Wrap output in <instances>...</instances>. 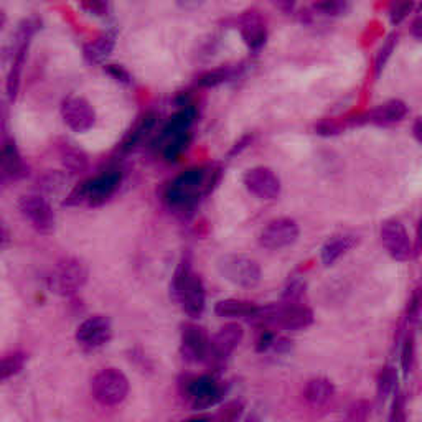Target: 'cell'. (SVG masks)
Masks as SVG:
<instances>
[{
  "label": "cell",
  "instance_id": "cell-9",
  "mask_svg": "<svg viewBox=\"0 0 422 422\" xmlns=\"http://www.w3.org/2000/svg\"><path fill=\"white\" fill-rule=\"evenodd\" d=\"M19 207L20 215L30 223V226L35 229L40 235H52L53 229H55V211H53L52 204L47 198H43L41 195L36 193H28L22 195L19 198Z\"/></svg>",
  "mask_w": 422,
  "mask_h": 422
},
{
  "label": "cell",
  "instance_id": "cell-28",
  "mask_svg": "<svg viewBox=\"0 0 422 422\" xmlns=\"http://www.w3.org/2000/svg\"><path fill=\"white\" fill-rule=\"evenodd\" d=\"M233 76V71L229 66H220V68H213L204 71L196 78V85L200 87H215L220 86L221 83L228 81Z\"/></svg>",
  "mask_w": 422,
  "mask_h": 422
},
{
  "label": "cell",
  "instance_id": "cell-10",
  "mask_svg": "<svg viewBox=\"0 0 422 422\" xmlns=\"http://www.w3.org/2000/svg\"><path fill=\"white\" fill-rule=\"evenodd\" d=\"M180 352L187 361L202 363L210 360L211 337L202 325L187 321L182 325Z\"/></svg>",
  "mask_w": 422,
  "mask_h": 422
},
{
  "label": "cell",
  "instance_id": "cell-3",
  "mask_svg": "<svg viewBox=\"0 0 422 422\" xmlns=\"http://www.w3.org/2000/svg\"><path fill=\"white\" fill-rule=\"evenodd\" d=\"M120 183H123V173L118 169L104 170L93 178L78 183L66 196L65 207H79L86 204L89 208H98L106 204L118 193Z\"/></svg>",
  "mask_w": 422,
  "mask_h": 422
},
{
  "label": "cell",
  "instance_id": "cell-29",
  "mask_svg": "<svg viewBox=\"0 0 422 422\" xmlns=\"http://www.w3.org/2000/svg\"><path fill=\"white\" fill-rule=\"evenodd\" d=\"M396 379H398V374H396V370L392 366L383 368L381 373L378 376V398L379 399H386L388 396L391 394V391L394 390L396 386Z\"/></svg>",
  "mask_w": 422,
  "mask_h": 422
},
{
  "label": "cell",
  "instance_id": "cell-15",
  "mask_svg": "<svg viewBox=\"0 0 422 422\" xmlns=\"http://www.w3.org/2000/svg\"><path fill=\"white\" fill-rule=\"evenodd\" d=\"M246 190L259 200H275L281 195V178L269 167H254L242 175Z\"/></svg>",
  "mask_w": 422,
  "mask_h": 422
},
{
  "label": "cell",
  "instance_id": "cell-2",
  "mask_svg": "<svg viewBox=\"0 0 422 422\" xmlns=\"http://www.w3.org/2000/svg\"><path fill=\"white\" fill-rule=\"evenodd\" d=\"M172 299L180 305V308L191 319H200L207 307V291L204 284L193 271V256L190 251H185L178 261L170 282Z\"/></svg>",
  "mask_w": 422,
  "mask_h": 422
},
{
  "label": "cell",
  "instance_id": "cell-37",
  "mask_svg": "<svg viewBox=\"0 0 422 422\" xmlns=\"http://www.w3.org/2000/svg\"><path fill=\"white\" fill-rule=\"evenodd\" d=\"M370 408L371 404L368 401H357L353 403V406L350 408V417L352 419H365V417L370 414Z\"/></svg>",
  "mask_w": 422,
  "mask_h": 422
},
{
  "label": "cell",
  "instance_id": "cell-39",
  "mask_svg": "<svg viewBox=\"0 0 422 422\" xmlns=\"http://www.w3.org/2000/svg\"><path fill=\"white\" fill-rule=\"evenodd\" d=\"M175 3L183 12H196L203 7L204 0H175Z\"/></svg>",
  "mask_w": 422,
  "mask_h": 422
},
{
  "label": "cell",
  "instance_id": "cell-31",
  "mask_svg": "<svg viewBox=\"0 0 422 422\" xmlns=\"http://www.w3.org/2000/svg\"><path fill=\"white\" fill-rule=\"evenodd\" d=\"M305 295V282L300 279H294L287 284V287L282 292V302L286 304H295L302 302Z\"/></svg>",
  "mask_w": 422,
  "mask_h": 422
},
{
  "label": "cell",
  "instance_id": "cell-38",
  "mask_svg": "<svg viewBox=\"0 0 422 422\" xmlns=\"http://www.w3.org/2000/svg\"><path fill=\"white\" fill-rule=\"evenodd\" d=\"M391 421H404V398H403V394H396L394 403H392Z\"/></svg>",
  "mask_w": 422,
  "mask_h": 422
},
{
  "label": "cell",
  "instance_id": "cell-14",
  "mask_svg": "<svg viewBox=\"0 0 422 422\" xmlns=\"http://www.w3.org/2000/svg\"><path fill=\"white\" fill-rule=\"evenodd\" d=\"M381 242L388 254L396 261H408L414 256V244L409 240L404 224L399 220H386L381 224Z\"/></svg>",
  "mask_w": 422,
  "mask_h": 422
},
{
  "label": "cell",
  "instance_id": "cell-7",
  "mask_svg": "<svg viewBox=\"0 0 422 422\" xmlns=\"http://www.w3.org/2000/svg\"><path fill=\"white\" fill-rule=\"evenodd\" d=\"M129 378L119 368H103L91 379V394L101 406H119L129 396Z\"/></svg>",
  "mask_w": 422,
  "mask_h": 422
},
{
  "label": "cell",
  "instance_id": "cell-16",
  "mask_svg": "<svg viewBox=\"0 0 422 422\" xmlns=\"http://www.w3.org/2000/svg\"><path fill=\"white\" fill-rule=\"evenodd\" d=\"M242 337H244V330L240 324L235 321L224 324L215 335H211V352L208 361H211L213 365H221L226 361L242 341Z\"/></svg>",
  "mask_w": 422,
  "mask_h": 422
},
{
  "label": "cell",
  "instance_id": "cell-20",
  "mask_svg": "<svg viewBox=\"0 0 422 422\" xmlns=\"http://www.w3.org/2000/svg\"><path fill=\"white\" fill-rule=\"evenodd\" d=\"M156 124H157L156 112L149 111L145 112V114H142L140 118H137L132 127L125 132V136L123 137V140H120L118 150H120V152H131V150L136 149L142 142V139L156 127Z\"/></svg>",
  "mask_w": 422,
  "mask_h": 422
},
{
  "label": "cell",
  "instance_id": "cell-19",
  "mask_svg": "<svg viewBox=\"0 0 422 422\" xmlns=\"http://www.w3.org/2000/svg\"><path fill=\"white\" fill-rule=\"evenodd\" d=\"M58 156L63 167L68 170L70 173H85L89 169V157L81 147L70 140H61L58 144Z\"/></svg>",
  "mask_w": 422,
  "mask_h": 422
},
{
  "label": "cell",
  "instance_id": "cell-34",
  "mask_svg": "<svg viewBox=\"0 0 422 422\" xmlns=\"http://www.w3.org/2000/svg\"><path fill=\"white\" fill-rule=\"evenodd\" d=\"M242 409H244V404H242L241 401H229V403H226L220 409L216 417L221 421H236L241 417Z\"/></svg>",
  "mask_w": 422,
  "mask_h": 422
},
{
  "label": "cell",
  "instance_id": "cell-27",
  "mask_svg": "<svg viewBox=\"0 0 422 422\" xmlns=\"http://www.w3.org/2000/svg\"><path fill=\"white\" fill-rule=\"evenodd\" d=\"M191 142V134L185 132L180 134V136H175L167 139L165 142H162V157L165 158L167 162H175L180 158V156L188 149Z\"/></svg>",
  "mask_w": 422,
  "mask_h": 422
},
{
  "label": "cell",
  "instance_id": "cell-17",
  "mask_svg": "<svg viewBox=\"0 0 422 422\" xmlns=\"http://www.w3.org/2000/svg\"><path fill=\"white\" fill-rule=\"evenodd\" d=\"M0 169H2V180H20L28 172V165L25 164L22 154L17 147L14 139L6 137L2 142V154H0Z\"/></svg>",
  "mask_w": 422,
  "mask_h": 422
},
{
  "label": "cell",
  "instance_id": "cell-12",
  "mask_svg": "<svg viewBox=\"0 0 422 422\" xmlns=\"http://www.w3.org/2000/svg\"><path fill=\"white\" fill-rule=\"evenodd\" d=\"M61 119L73 132H87L96 124V111L83 96H68L61 101Z\"/></svg>",
  "mask_w": 422,
  "mask_h": 422
},
{
  "label": "cell",
  "instance_id": "cell-4",
  "mask_svg": "<svg viewBox=\"0 0 422 422\" xmlns=\"http://www.w3.org/2000/svg\"><path fill=\"white\" fill-rule=\"evenodd\" d=\"M182 399L196 411L210 409L226 394V386L215 374H185L178 383Z\"/></svg>",
  "mask_w": 422,
  "mask_h": 422
},
{
  "label": "cell",
  "instance_id": "cell-33",
  "mask_svg": "<svg viewBox=\"0 0 422 422\" xmlns=\"http://www.w3.org/2000/svg\"><path fill=\"white\" fill-rule=\"evenodd\" d=\"M79 7L94 17H106L109 14V2L107 0H78Z\"/></svg>",
  "mask_w": 422,
  "mask_h": 422
},
{
  "label": "cell",
  "instance_id": "cell-18",
  "mask_svg": "<svg viewBox=\"0 0 422 422\" xmlns=\"http://www.w3.org/2000/svg\"><path fill=\"white\" fill-rule=\"evenodd\" d=\"M240 33L244 40L246 47L253 52H257L266 43V25L261 17L254 12H248L240 19Z\"/></svg>",
  "mask_w": 422,
  "mask_h": 422
},
{
  "label": "cell",
  "instance_id": "cell-11",
  "mask_svg": "<svg viewBox=\"0 0 422 422\" xmlns=\"http://www.w3.org/2000/svg\"><path fill=\"white\" fill-rule=\"evenodd\" d=\"M74 338H76L78 345L85 350L101 348L111 341L112 321L109 317L101 315V313L87 317L78 325Z\"/></svg>",
  "mask_w": 422,
  "mask_h": 422
},
{
  "label": "cell",
  "instance_id": "cell-23",
  "mask_svg": "<svg viewBox=\"0 0 422 422\" xmlns=\"http://www.w3.org/2000/svg\"><path fill=\"white\" fill-rule=\"evenodd\" d=\"M406 114H408L406 104L399 101V99H392V101L379 104L378 107H374V109L368 112L366 120L376 125H390L399 123Z\"/></svg>",
  "mask_w": 422,
  "mask_h": 422
},
{
  "label": "cell",
  "instance_id": "cell-8",
  "mask_svg": "<svg viewBox=\"0 0 422 422\" xmlns=\"http://www.w3.org/2000/svg\"><path fill=\"white\" fill-rule=\"evenodd\" d=\"M218 271L235 286L251 289L261 282V266L256 259L244 254H226L218 261Z\"/></svg>",
  "mask_w": 422,
  "mask_h": 422
},
{
  "label": "cell",
  "instance_id": "cell-42",
  "mask_svg": "<svg viewBox=\"0 0 422 422\" xmlns=\"http://www.w3.org/2000/svg\"><path fill=\"white\" fill-rule=\"evenodd\" d=\"M412 132H414V137L419 142H422V118H419L414 123V127H412Z\"/></svg>",
  "mask_w": 422,
  "mask_h": 422
},
{
  "label": "cell",
  "instance_id": "cell-25",
  "mask_svg": "<svg viewBox=\"0 0 422 422\" xmlns=\"http://www.w3.org/2000/svg\"><path fill=\"white\" fill-rule=\"evenodd\" d=\"M215 313L221 319H251L259 310V305L253 300L244 299H223L215 305Z\"/></svg>",
  "mask_w": 422,
  "mask_h": 422
},
{
  "label": "cell",
  "instance_id": "cell-30",
  "mask_svg": "<svg viewBox=\"0 0 422 422\" xmlns=\"http://www.w3.org/2000/svg\"><path fill=\"white\" fill-rule=\"evenodd\" d=\"M414 358H416L414 333L409 332L406 338H404L403 353H401V365H403V370L406 374L412 370V366H414Z\"/></svg>",
  "mask_w": 422,
  "mask_h": 422
},
{
  "label": "cell",
  "instance_id": "cell-22",
  "mask_svg": "<svg viewBox=\"0 0 422 422\" xmlns=\"http://www.w3.org/2000/svg\"><path fill=\"white\" fill-rule=\"evenodd\" d=\"M358 236L344 233V235L332 236L321 248V262L325 266H333L341 256H345L350 249L358 244Z\"/></svg>",
  "mask_w": 422,
  "mask_h": 422
},
{
  "label": "cell",
  "instance_id": "cell-13",
  "mask_svg": "<svg viewBox=\"0 0 422 422\" xmlns=\"http://www.w3.org/2000/svg\"><path fill=\"white\" fill-rule=\"evenodd\" d=\"M300 229L297 221L292 218H275L262 228L259 235V244L269 251L289 248L299 240Z\"/></svg>",
  "mask_w": 422,
  "mask_h": 422
},
{
  "label": "cell",
  "instance_id": "cell-36",
  "mask_svg": "<svg viewBox=\"0 0 422 422\" xmlns=\"http://www.w3.org/2000/svg\"><path fill=\"white\" fill-rule=\"evenodd\" d=\"M104 70L111 74L116 81L119 83H131V74L120 65H104Z\"/></svg>",
  "mask_w": 422,
  "mask_h": 422
},
{
  "label": "cell",
  "instance_id": "cell-5",
  "mask_svg": "<svg viewBox=\"0 0 422 422\" xmlns=\"http://www.w3.org/2000/svg\"><path fill=\"white\" fill-rule=\"evenodd\" d=\"M89 277L86 262L83 259L68 256L63 257L53 266L47 277L50 292L60 297H73L85 287Z\"/></svg>",
  "mask_w": 422,
  "mask_h": 422
},
{
  "label": "cell",
  "instance_id": "cell-43",
  "mask_svg": "<svg viewBox=\"0 0 422 422\" xmlns=\"http://www.w3.org/2000/svg\"><path fill=\"white\" fill-rule=\"evenodd\" d=\"M412 35L422 40V19L416 20L414 25H412Z\"/></svg>",
  "mask_w": 422,
  "mask_h": 422
},
{
  "label": "cell",
  "instance_id": "cell-24",
  "mask_svg": "<svg viewBox=\"0 0 422 422\" xmlns=\"http://www.w3.org/2000/svg\"><path fill=\"white\" fill-rule=\"evenodd\" d=\"M335 396V386L328 378H312L304 388V398L313 408H321L328 404Z\"/></svg>",
  "mask_w": 422,
  "mask_h": 422
},
{
  "label": "cell",
  "instance_id": "cell-32",
  "mask_svg": "<svg viewBox=\"0 0 422 422\" xmlns=\"http://www.w3.org/2000/svg\"><path fill=\"white\" fill-rule=\"evenodd\" d=\"M315 8L325 15H341L348 8V0H320Z\"/></svg>",
  "mask_w": 422,
  "mask_h": 422
},
{
  "label": "cell",
  "instance_id": "cell-21",
  "mask_svg": "<svg viewBox=\"0 0 422 422\" xmlns=\"http://www.w3.org/2000/svg\"><path fill=\"white\" fill-rule=\"evenodd\" d=\"M116 47V33L114 32H103L101 35L96 36L89 43L85 45L83 55L89 65H101L109 58Z\"/></svg>",
  "mask_w": 422,
  "mask_h": 422
},
{
  "label": "cell",
  "instance_id": "cell-6",
  "mask_svg": "<svg viewBox=\"0 0 422 422\" xmlns=\"http://www.w3.org/2000/svg\"><path fill=\"white\" fill-rule=\"evenodd\" d=\"M40 25L41 22L36 17H30V19H25L23 22L19 25V28H17L14 50H12V65L7 76V94L10 103H14L17 96H19L25 60H27L33 36L40 30Z\"/></svg>",
  "mask_w": 422,
  "mask_h": 422
},
{
  "label": "cell",
  "instance_id": "cell-40",
  "mask_svg": "<svg viewBox=\"0 0 422 422\" xmlns=\"http://www.w3.org/2000/svg\"><path fill=\"white\" fill-rule=\"evenodd\" d=\"M295 2H297V0H274L275 7L281 8V10L286 12V14H289V12L294 10Z\"/></svg>",
  "mask_w": 422,
  "mask_h": 422
},
{
  "label": "cell",
  "instance_id": "cell-1",
  "mask_svg": "<svg viewBox=\"0 0 422 422\" xmlns=\"http://www.w3.org/2000/svg\"><path fill=\"white\" fill-rule=\"evenodd\" d=\"M221 170L218 167L204 169V167H191L175 177L162 191V200L170 211L177 215H190L198 204L200 198L208 196L218 187Z\"/></svg>",
  "mask_w": 422,
  "mask_h": 422
},
{
  "label": "cell",
  "instance_id": "cell-35",
  "mask_svg": "<svg viewBox=\"0 0 422 422\" xmlns=\"http://www.w3.org/2000/svg\"><path fill=\"white\" fill-rule=\"evenodd\" d=\"M421 313H422V287H417V289L412 292L411 299H409L406 319L412 324V321L419 319Z\"/></svg>",
  "mask_w": 422,
  "mask_h": 422
},
{
  "label": "cell",
  "instance_id": "cell-41",
  "mask_svg": "<svg viewBox=\"0 0 422 422\" xmlns=\"http://www.w3.org/2000/svg\"><path fill=\"white\" fill-rule=\"evenodd\" d=\"M422 253V218L419 221V226H417V238L414 244V256H419Z\"/></svg>",
  "mask_w": 422,
  "mask_h": 422
},
{
  "label": "cell",
  "instance_id": "cell-26",
  "mask_svg": "<svg viewBox=\"0 0 422 422\" xmlns=\"http://www.w3.org/2000/svg\"><path fill=\"white\" fill-rule=\"evenodd\" d=\"M27 363V353L22 350H10L2 357L0 361V379L7 381L12 376L19 374Z\"/></svg>",
  "mask_w": 422,
  "mask_h": 422
}]
</instances>
